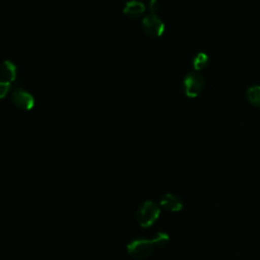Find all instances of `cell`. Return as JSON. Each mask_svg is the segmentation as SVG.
I'll return each instance as SVG.
<instances>
[{"label":"cell","instance_id":"cell-1","mask_svg":"<svg viewBox=\"0 0 260 260\" xmlns=\"http://www.w3.org/2000/svg\"><path fill=\"white\" fill-rule=\"evenodd\" d=\"M170 237L165 232H158L152 239H134L126 246L127 253L134 259H144L150 256L155 247L165 246Z\"/></svg>","mask_w":260,"mask_h":260},{"label":"cell","instance_id":"cell-2","mask_svg":"<svg viewBox=\"0 0 260 260\" xmlns=\"http://www.w3.org/2000/svg\"><path fill=\"white\" fill-rule=\"evenodd\" d=\"M160 215V207L152 200L142 202L136 211V220L141 228H149L155 223Z\"/></svg>","mask_w":260,"mask_h":260},{"label":"cell","instance_id":"cell-3","mask_svg":"<svg viewBox=\"0 0 260 260\" xmlns=\"http://www.w3.org/2000/svg\"><path fill=\"white\" fill-rule=\"evenodd\" d=\"M204 78L200 73L196 71L189 72L183 80V88L185 94L188 98L198 96L204 88Z\"/></svg>","mask_w":260,"mask_h":260},{"label":"cell","instance_id":"cell-4","mask_svg":"<svg viewBox=\"0 0 260 260\" xmlns=\"http://www.w3.org/2000/svg\"><path fill=\"white\" fill-rule=\"evenodd\" d=\"M143 32L150 38H158L164 34L165 24L156 13H149L141 21Z\"/></svg>","mask_w":260,"mask_h":260},{"label":"cell","instance_id":"cell-5","mask_svg":"<svg viewBox=\"0 0 260 260\" xmlns=\"http://www.w3.org/2000/svg\"><path fill=\"white\" fill-rule=\"evenodd\" d=\"M11 101L16 108L23 111H29L35 106V99L31 93L20 87H16L12 90Z\"/></svg>","mask_w":260,"mask_h":260},{"label":"cell","instance_id":"cell-6","mask_svg":"<svg viewBox=\"0 0 260 260\" xmlns=\"http://www.w3.org/2000/svg\"><path fill=\"white\" fill-rule=\"evenodd\" d=\"M159 205L172 212H179L183 208V201L182 199L173 193H166L161 196L159 200Z\"/></svg>","mask_w":260,"mask_h":260},{"label":"cell","instance_id":"cell-7","mask_svg":"<svg viewBox=\"0 0 260 260\" xmlns=\"http://www.w3.org/2000/svg\"><path fill=\"white\" fill-rule=\"evenodd\" d=\"M145 11V6L142 2L137 0H130L127 1L123 8V13L131 18H136L143 14Z\"/></svg>","mask_w":260,"mask_h":260},{"label":"cell","instance_id":"cell-8","mask_svg":"<svg viewBox=\"0 0 260 260\" xmlns=\"http://www.w3.org/2000/svg\"><path fill=\"white\" fill-rule=\"evenodd\" d=\"M0 74L4 81L11 82L14 81L17 75V69L15 64L10 60H4L0 64Z\"/></svg>","mask_w":260,"mask_h":260},{"label":"cell","instance_id":"cell-9","mask_svg":"<svg viewBox=\"0 0 260 260\" xmlns=\"http://www.w3.org/2000/svg\"><path fill=\"white\" fill-rule=\"evenodd\" d=\"M246 98L251 105L260 107V85H253L249 87L246 91Z\"/></svg>","mask_w":260,"mask_h":260},{"label":"cell","instance_id":"cell-10","mask_svg":"<svg viewBox=\"0 0 260 260\" xmlns=\"http://www.w3.org/2000/svg\"><path fill=\"white\" fill-rule=\"evenodd\" d=\"M208 56L203 53V52H199L194 58H193V68L195 71H200L203 70L207 65H208Z\"/></svg>","mask_w":260,"mask_h":260},{"label":"cell","instance_id":"cell-11","mask_svg":"<svg viewBox=\"0 0 260 260\" xmlns=\"http://www.w3.org/2000/svg\"><path fill=\"white\" fill-rule=\"evenodd\" d=\"M9 89H10V83L7 81H4L3 79L2 80L0 79V100L6 96Z\"/></svg>","mask_w":260,"mask_h":260},{"label":"cell","instance_id":"cell-12","mask_svg":"<svg viewBox=\"0 0 260 260\" xmlns=\"http://www.w3.org/2000/svg\"><path fill=\"white\" fill-rule=\"evenodd\" d=\"M158 7H159V4L157 0H149V9L151 13H156Z\"/></svg>","mask_w":260,"mask_h":260}]
</instances>
